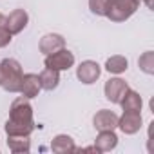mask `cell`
<instances>
[{"label": "cell", "mask_w": 154, "mask_h": 154, "mask_svg": "<svg viewBox=\"0 0 154 154\" xmlns=\"http://www.w3.org/2000/svg\"><path fill=\"white\" fill-rule=\"evenodd\" d=\"M35 131L33 109L26 96H20L13 102L9 111V120L6 123L8 136H29Z\"/></svg>", "instance_id": "1"}, {"label": "cell", "mask_w": 154, "mask_h": 154, "mask_svg": "<svg viewBox=\"0 0 154 154\" xmlns=\"http://www.w3.org/2000/svg\"><path fill=\"white\" fill-rule=\"evenodd\" d=\"M0 71H2V85L9 93H20V82H22V67L17 60L6 58L0 62Z\"/></svg>", "instance_id": "2"}, {"label": "cell", "mask_w": 154, "mask_h": 154, "mask_svg": "<svg viewBox=\"0 0 154 154\" xmlns=\"http://www.w3.org/2000/svg\"><path fill=\"white\" fill-rule=\"evenodd\" d=\"M138 2L136 0H111L109 4V11H107V18L112 22H123L129 17L134 15V11L138 9Z\"/></svg>", "instance_id": "3"}, {"label": "cell", "mask_w": 154, "mask_h": 154, "mask_svg": "<svg viewBox=\"0 0 154 154\" xmlns=\"http://www.w3.org/2000/svg\"><path fill=\"white\" fill-rule=\"evenodd\" d=\"M74 63V54L67 49H58L51 54H47L45 58V67L54 69V71H65L69 67H72Z\"/></svg>", "instance_id": "4"}, {"label": "cell", "mask_w": 154, "mask_h": 154, "mask_svg": "<svg viewBox=\"0 0 154 154\" xmlns=\"http://www.w3.org/2000/svg\"><path fill=\"white\" fill-rule=\"evenodd\" d=\"M100 72H102V69H100V65L96 63V62H93V60H85V62H82L80 63V67L76 69V76H78V80L82 82V84H94L98 78H100Z\"/></svg>", "instance_id": "5"}, {"label": "cell", "mask_w": 154, "mask_h": 154, "mask_svg": "<svg viewBox=\"0 0 154 154\" xmlns=\"http://www.w3.org/2000/svg\"><path fill=\"white\" fill-rule=\"evenodd\" d=\"M129 85L122 80V78H112L105 84V98L112 103H120L123 94L127 93Z\"/></svg>", "instance_id": "6"}, {"label": "cell", "mask_w": 154, "mask_h": 154, "mask_svg": "<svg viewBox=\"0 0 154 154\" xmlns=\"http://www.w3.org/2000/svg\"><path fill=\"white\" fill-rule=\"evenodd\" d=\"M118 127L125 132V134H134L140 131L141 127V114L140 112H131L125 111L122 118H118Z\"/></svg>", "instance_id": "7"}, {"label": "cell", "mask_w": 154, "mask_h": 154, "mask_svg": "<svg viewBox=\"0 0 154 154\" xmlns=\"http://www.w3.org/2000/svg\"><path fill=\"white\" fill-rule=\"evenodd\" d=\"M26 26H27V13L24 9H15L13 13H9V17H6V29L11 35L20 33Z\"/></svg>", "instance_id": "8"}, {"label": "cell", "mask_w": 154, "mask_h": 154, "mask_svg": "<svg viewBox=\"0 0 154 154\" xmlns=\"http://www.w3.org/2000/svg\"><path fill=\"white\" fill-rule=\"evenodd\" d=\"M40 89L42 87H40V82H38V74L29 72V74L22 76V82H20V93H22V96L35 98V96H38Z\"/></svg>", "instance_id": "9"}, {"label": "cell", "mask_w": 154, "mask_h": 154, "mask_svg": "<svg viewBox=\"0 0 154 154\" xmlns=\"http://www.w3.org/2000/svg\"><path fill=\"white\" fill-rule=\"evenodd\" d=\"M94 127L98 131H112L114 127H118V116L111 111H100L94 116Z\"/></svg>", "instance_id": "10"}, {"label": "cell", "mask_w": 154, "mask_h": 154, "mask_svg": "<svg viewBox=\"0 0 154 154\" xmlns=\"http://www.w3.org/2000/svg\"><path fill=\"white\" fill-rule=\"evenodd\" d=\"M60 71H54V69H49L45 67L40 74H38V82H40V87L45 89V91H53L58 87L60 84Z\"/></svg>", "instance_id": "11"}, {"label": "cell", "mask_w": 154, "mask_h": 154, "mask_svg": "<svg viewBox=\"0 0 154 154\" xmlns=\"http://www.w3.org/2000/svg\"><path fill=\"white\" fill-rule=\"evenodd\" d=\"M63 45H65V40L60 35H45L40 40V45L38 47H40V51L44 54H51V53H54L58 49H63Z\"/></svg>", "instance_id": "12"}, {"label": "cell", "mask_w": 154, "mask_h": 154, "mask_svg": "<svg viewBox=\"0 0 154 154\" xmlns=\"http://www.w3.org/2000/svg\"><path fill=\"white\" fill-rule=\"evenodd\" d=\"M118 143V138L112 131H100V136L96 138V150H102V152H107L111 149H114Z\"/></svg>", "instance_id": "13"}, {"label": "cell", "mask_w": 154, "mask_h": 154, "mask_svg": "<svg viewBox=\"0 0 154 154\" xmlns=\"http://www.w3.org/2000/svg\"><path fill=\"white\" fill-rule=\"evenodd\" d=\"M120 105L123 107V111L140 112V111H141V98H140V94H138V93H134V91L127 89V93L123 94V98H122Z\"/></svg>", "instance_id": "14"}, {"label": "cell", "mask_w": 154, "mask_h": 154, "mask_svg": "<svg viewBox=\"0 0 154 154\" xmlns=\"http://www.w3.org/2000/svg\"><path fill=\"white\" fill-rule=\"evenodd\" d=\"M127 65H129L127 58H125V56H120V54L111 56V58L105 62V69H107L109 72H112V74H120V72L127 71Z\"/></svg>", "instance_id": "15"}, {"label": "cell", "mask_w": 154, "mask_h": 154, "mask_svg": "<svg viewBox=\"0 0 154 154\" xmlns=\"http://www.w3.org/2000/svg\"><path fill=\"white\" fill-rule=\"evenodd\" d=\"M8 147L13 152H27L29 150V136H8Z\"/></svg>", "instance_id": "16"}, {"label": "cell", "mask_w": 154, "mask_h": 154, "mask_svg": "<svg viewBox=\"0 0 154 154\" xmlns=\"http://www.w3.org/2000/svg\"><path fill=\"white\" fill-rule=\"evenodd\" d=\"M51 149H53L54 152H67V150H74V143H72V140H71L69 136L60 134V136L54 138Z\"/></svg>", "instance_id": "17"}, {"label": "cell", "mask_w": 154, "mask_h": 154, "mask_svg": "<svg viewBox=\"0 0 154 154\" xmlns=\"http://www.w3.org/2000/svg\"><path fill=\"white\" fill-rule=\"evenodd\" d=\"M109 4L111 0H89V8L94 15H100V17H105L107 11H109Z\"/></svg>", "instance_id": "18"}, {"label": "cell", "mask_w": 154, "mask_h": 154, "mask_svg": "<svg viewBox=\"0 0 154 154\" xmlns=\"http://www.w3.org/2000/svg\"><path fill=\"white\" fill-rule=\"evenodd\" d=\"M138 63H140L141 71H145L147 74L154 72V54H152V51H147V53L138 60Z\"/></svg>", "instance_id": "19"}, {"label": "cell", "mask_w": 154, "mask_h": 154, "mask_svg": "<svg viewBox=\"0 0 154 154\" xmlns=\"http://www.w3.org/2000/svg\"><path fill=\"white\" fill-rule=\"evenodd\" d=\"M11 42V33L6 29V17L0 13V47H4Z\"/></svg>", "instance_id": "20"}, {"label": "cell", "mask_w": 154, "mask_h": 154, "mask_svg": "<svg viewBox=\"0 0 154 154\" xmlns=\"http://www.w3.org/2000/svg\"><path fill=\"white\" fill-rule=\"evenodd\" d=\"M143 2L147 4V8H149V9H152V8H154V4H152V0H143Z\"/></svg>", "instance_id": "21"}, {"label": "cell", "mask_w": 154, "mask_h": 154, "mask_svg": "<svg viewBox=\"0 0 154 154\" xmlns=\"http://www.w3.org/2000/svg\"><path fill=\"white\" fill-rule=\"evenodd\" d=\"M0 84H2V71H0Z\"/></svg>", "instance_id": "22"}, {"label": "cell", "mask_w": 154, "mask_h": 154, "mask_svg": "<svg viewBox=\"0 0 154 154\" xmlns=\"http://www.w3.org/2000/svg\"><path fill=\"white\" fill-rule=\"evenodd\" d=\"M136 2H138V4H140V2H141V0H136Z\"/></svg>", "instance_id": "23"}]
</instances>
